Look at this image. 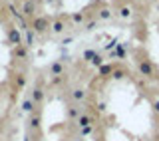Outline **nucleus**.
I'll list each match as a JSON object with an SVG mask.
<instances>
[{
	"label": "nucleus",
	"mask_w": 159,
	"mask_h": 141,
	"mask_svg": "<svg viewBox=\"0 0 159 141\" xmlns=\"http://www.w3.org/2000/svg\"><path fill=\"white\" fill-rule=\"evenodd\" d=\"M52 20L54 18H48V16H36L30 22V28H32L38 36H42V34H46V32L52 30Z\"/></svg>",
	"instance_id": "obj_1"
},
{
	"label": "nucleus",
	"mask_w": 159,
	"mask_h": 141,
	"mask_svg": "<svg viewBox=\"0 0 159 141\" xmlns=\"http://www.w3.org/2000/svg\"><path fill=\"white\" fill-rule=\"evenodd\" d=\"M137 74L141 75V78H147V80L157 78V75H155V66H153V64L149 62L147 58L137 60Z\"/></svg>",
	"instance_id": "obj_2"
},
{
	"label": "nucleus",
	"mask_w": 159,
	"mask_h": 141,
	"mask_svg": "<svg viewBox=\"0 0 159 141\" xmlns=\"http://www.w3.org/2000/svg\"><path fill=\"white\" fill-rule=\"evenodd\" d=\"M6 42H8L12 48L22 46V44H24V34L20 32L16 26H8V28H6Z\"/></svg>",
	"instance_id": "obj_3"
},
{
	"label": "nucleus",
	"mask_w": 159,
	"mask_h": 141,
	"mask_svg": "<svg viewBox=\"0 0 159 141\" xmlns=\"http://www.w3.org/2000/svg\"><path fill=\"white\" fill-rule=\"evenodd\" d=\"M28 129L32 133H36L38 137H42V113H40V109L28 115Z\"/></svg>",
	"instance_id": "obj_4"
},
{
	"label": "nucleus",
	"mask_w": 159,
	"mask_h": 141,
	"mask_svg": "<svg viewBox=\"0 0 159 141\" xmlns=\"http://www.w3.org/2000/svg\"><path fill=\"white\" fill-rule=\"evenodd\" d=\"M46 74H48V78H60V75H66V64H64L62 60H54V62L48 64Z\"/></svg>",
	"instance_id": "obj_5"
},
{
	"label": "nucleus",
	"mask_w": 159,
	"mask_h": 141,
	"mask_svg": "<svg viewBox=\"0 0 159 141\" xmlns=\"http://www.w3.org/2000/svg\"><path fill=\"white\" fill-rule=\"evenodd\" d=\"M30 98L34 99V103H36L38 107L42 105L44 98H46V89H44V80H42V78L36 80V85L32 88V93H30Z\"/></svg>",
	"instance_id": "obj_6"
},
{
	"label": "nucleus",
	"mask_w": 159,
	"mask_h": 141,
	"mask_svg": "<svg viewBox=\"0 0 159 141\" xmlns=\"http://www.w3.org/2000/svg\"><path fill=\"white\" fill-rule=\"evenodd\" d=\"M38 6H40V0H24L20 12L24 14V18H36L38 16Z\"/></svg>",
	"instance_id": "obj_7"
},
{
	"label": "nucleus",
	"mask_w": 159,
	"mask_h": 141,
	"mask_svg": "<svg viewBox=\"0 0 159 141\" xmlns=\"http://www.w3.org/2000/svg\"><path fill=\"white\" fill-rule=\"evenodd\" d=\"M70 99H72V103H80V105H82L88 99V89L82 88V85L72 88V89H70Z\"/></svg>",
	"instance_id": "obj_8"
},
{
	"label": "nucleus",
	"mask_w": 159,
	"mask_h": 141,
	"mask_svg": "<svg viewBox=\"0 0 159 141\" xmlns=\"http://www.w3.org/2000/svg\"><path fill=\"white\" fill-rule=\"evenodd\" d=\"M66 14H62V16H56L52 20V30L50 32L54 34V36H60V34H64L66 32Z\"/></svg>",
	"instance_id": "obj_9"
},
{
	"label": "nucleus",
	"mask_w": 159,
	"mask_h": 141,
	"mask_svg": "<svg viewBox=\"0 0 159 141\" xmlns=\"http://www.w3.org/2000/svg\"><path fill=\"white\" fill-rule=\"evenodd\" d=\"M113 10H111V6H107V4H102L99 6V10H96V18H98V22H106V20H111V16H113Z\"/></svg>",
	"instance_id": "obj_10"
},
{
	"label": "nucleus",
	"mask_w": 159,
	"mask_h": 141,
	"mask_svg": "<svg viewBox=\"0 0 159 141\" xmlns=\"http://www.w3.org/2000/svg\"><path fill=\"white\" fill-rule=\"evenodd\" d=\"M82 113L84 111H82V105H80V103H70L66 107V117L70 119V121H78Z\"/></svg>",
	"instance_id": "obj_11"
},
{
	"label": "nucleus",
	"mask_w": 159,
	"mask_h": 141,
	"mask_svg": "<svg viewBox=\"0 0 159 141\" xmlns=\"http://www.w3.org/2000/svg\"><path fill=\"white\" fill-rule=\"evenodd\" d=\"M76 123L80 125V129H82V127H93V125L98 123V117H93L92 113H82Z\"/></svg>",
	"instance_id": "obj_12"
},
{
	"label": "nucleus",
	"mask_w": 159,
	"mask_h": 141,
	"mask_svg": "<svg viewBox=\"0 0 159 141\" xmlns=\"http://www.w3.org/2000/svg\"><path fill=\"white\" fill-rule=\"evenodd\" d=\"M116 14L121 20H129V18H133V8L129 6V4H119L116 8Z\"/></svg>",
	"instance_id": "obj_13"
},
{
	"label": "nucleus",
	"mask_w": 159,
	"mask_h": 141,
	"mask_svg": "<svg viewBox=\"0 0 159 141\" xmlns=\"http://www.w3.org/2000/svg\"><path fill=\"white\" fill-rule=\"evenodd\" d=\"M12 56L20 60V62H24V60H28V46H16V48H12Z\"/></svg>",
	"instance_id": "obj_14"
},
{
	"label": "nucleus",
	"mask_w": 159,
	"mask_h": 141,
	"mask_svg": "<svg viewBox=\"0 0 159 141\" xmlns=\"http://www.w3.org/2000/svg\"><path fill=\"white\" fill-rule=\"evenodd\" d=\"M20 107H22V111H24V113H28V115H30V113H34V111L38 109V105L34 103V99L28 95V98L22 102V105H20Z\"/></svg>",
	"instance_id": "obj_15"
},
{
	"label": "nucleus",
	"mask_w": 159,
	"mask_h": 141,
	"mask_svg": "<svg viewBox=\"0 0 159 141\" xmlns=\"http://www.w3.org/2000/svg\"><path fill=\"white\" fill-rule=\"evenodd\" d=\"M36 36L38 34L34 32L32 28H28V30H24V46H34V42H36Z\"/></svg>",
	"instance_id": "obj_16"
},
{
	"label": "nucleus",
	"mask_w": 159,
	"mask_h": 141,
	"mask_svg": "<svg viewBox=\"0 0 159 141\" xmlns=\"http://www.w3.org/2000/svg\"><path fill=\"white\" fill-rule=\"evenodd\" d=\"M70 20H72L74 24H80V26H84V24H86V12H72L70 14Z\"/></svg>",
	"instance_id": "obj_17"
},
{
	"label": "nucleus",
	"mask_w": 159,
	"mask_h": 141,
	"mask_svg": "<svg viewBox=\"0 0 159 141\" xmlns=\"http://www.w3.org/2000/svg\"><path fill=\"white\" fill-rule=\"evenodd\" d=\"M14 82H16V92L24 89V85H26V74H24V72H16V75H14Z\"/></svg>",
	"instance_id": "obj_18"
},
{
	"label": "nucleus",
	"mask_w": 159,
	"mask_h": 141,
	"mask_svg": "<svg viewBox=\"0 0 159 141\" xmlns=\"http://www.w3.org/2000/svg\"><path fill=\"white\" fill-rule=\"evenodd\" d=\"M125 75H129L127 68H121V66L113 68V74H111V78H113V80H123V78H125Z\"/></svg>",
	"instance_id": "obj_19"
},
{
	"label": "nucleus",
	"mask_w": 159,
	"mask_h": 141,
	"mask_svg": "<svg viewBox=\"0 0 159 141\" xmlns=\"http://www.w3.org/2000/svg\"><path fill=\"white\" fill-rule=\"evenodd\" d=\"M103 60H106V58H103L99 52H96V56H93V60H92L89 64H92L93 68H102V66H103Z\"/></svg>",
	"instance_id": "obj_20"
},
{
	"label": "nucleus",
	"mask_w": 159,
	"mask_h": 141,
	"mask_svg": "<svg viewBox=\"0 0 159 141\" xmlns=\"http://www.w3.org/2000/svg\"><path fill=\"white\" fill-rule=\"evenodd\" d=\"M93 28H98V18H96V16H93L92 20H88V22L84 24V30H86V32H92Z\"/></svg>",
	"instance_id": "obj_21"
},
{
	"label": "nucleus",
	"mask_w": 159,
	"mask_h": 141,
	"mask_svg": "<svg viewBox=\"0 0 159 141\" xmlns=\"http://www.w3.org/2000/svg\"><path fill=\"white\" fill-rule=\"evenodd\" d=\"M113 68H116V66H109V64H103V66L99 68V75H107V74H113Z\"/></svg>",
	"instance_id": "obj_22"
},
{
	"label": "nucleus",
	"mask_w": 159,
	"mask_h": 141,
	"mask_svg": "<svg viewBox=\"0 0 159 141\" xmlns=\"http://www.w3.org/2000/svg\"><path fill=\"white\" fill-rule=\"evenodd\" d=\"M93 56H96V50H86V52H84V60H86V62H92Z\"/></svg>",
	"instance_id": "obj_23"
},
{
	"label": "nucleus",
	"mask_w": 159,
	"mask_h": 141,
	"mask_svg": "<svg viewBox=\"0 0 159 141\" xmlns=\"http://www.w3.org/2000/svg\"><path fill=\"white\" fill-rule=\"evenodd\" d=\"M116 46H119V44H117V38H113L109 44H106V48H103V50H107V52H109V50H113Z\"/></svg>",
	"instance_id": "obj_24"
},
{
	"label": "nucleus",
	"mask_w": 159,
	"mask_h": 141,
	"mask_svg": "<svg viewBox=\"0 0 159 141\" xmlns=\"http://www.w3.org/2000/svg\"><path fill=\"white\" fill-rule=\"evenodd\" d=\"M92 131H93V127H82L80 129V137H82V135H89Z\"/></svg>",
	"instance_id": "obj_25"
},
{
	"label": "nucleus",
	"mask_w": 159,
	"mask_h": 141,
	"mask_svg": "<svg viewBox=\"0 0 159 141\" xmlns=\"http://www.w3.org/2000/svg\"><path fill=\"white\" fill-rule=\"evenodd\" d=\"M151 107H153V111H155V113H159V99H153V102H151Z\"/></svg>",
	"instance_id": "obj_26"
},
{
	"label": "nucleus",
	"mask_w": 159,
	"mask_h": 141,
	"mask_svg": "<svg viewBox=\"0 0 159 141\" xmlns=\"http://www.w3.org/2000/svg\"><path fill=\"white\" fill-rule=\"evenodd\" d=\"M106 109H107V105L103 103V102H99V103H98V111H99V113H103Z\"/></svg>",
	"instance_id": "obj_27"
},
{
	"label": "nucleus",
	"mask_w": 159,
	"mask_h": 141,
	"mask_svg": "<svg viewBox=\"0 0 159 141\" xmlns=\"http://www.w3.org/2000/svg\"><path fill=\"white\" fill-rule=\"evenodd\" d=\"M46 2H50V4H54V2H56V0H46Z\"/></svg>",
	"instance_id": "obj_28"
},
{
	"label": "nucleus",
	"mask_w": 159,
	"mask_h": 141,
	"mask_svg": "<svg viewBox=\"0 0 159 141\" xmlns=\"http://www.w3.org/2000/svg\"><path fill=\"white\" fill-rule=\"evenodd\" d=\"M76 141H84V139H82V137H78V139H76Z\"/></svg>",
	"instance_id": "obj_29"
}]
</instances>
